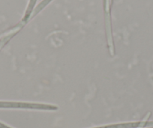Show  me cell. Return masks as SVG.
Returning <instances> with one entry per match:
<instances>
[{
	"label": "cell",
	"instance_id": "cell-1",
	"mask_svg": "<svg viewBox=\"0 0 153 128\" xmlns=\"http://www.w3.org/2000/svg\"><path fill=\"white\" fill-rule=\"evenodd\" d=\"M153 122H146V121H140V122H131V123H122L117 124H110L106 125V126L98 127L95 128H137L142 127L149 126L152 125Z\"/></svg>",
	"mask_w": 153,
	"mask_h": 128
},
{
	"label": "cell",
	"instance_id": "cell-4",
	"mask_svg": "<svg viewBox=\"0 0 153 128\" xmlns=\"http://www.w3.org/2000/svg\"><path fill=\"white\" fill-rule=\"evenodd\" d=\"M0 128H11V127H10L7 126V125L4 124H2V123H1V122H0Z\"/></svg>",
	"mask_w": 153,
	"mask_h": 128
},
{
	"label": "cell",
	"instance_id": "cell-5",
	"mask_svg": "<svg viewBox=\"0 0 153 128\" xmlns=\"http://www.w3.org/2000/svg\"><path fill=\"white\" fill-rule=\"evenodd\" d=\"M152 128H153V127H152Z\"/></svg>",
	"mask_w": 153,
	"mask_h": 128
},
{
	"label": "cell",
	"instance_id": "cell-3",
	"mask_svg": "<svg viewBox=\"0 0 153 128\" xmlns=\"http://www.w3.org/2000/svg\"><path fill=\"white\" fill-rule=\"evenodd\" d=\"M51 1V0H44L43 2H42V3L39 4V5L37 7L36 9H35V12H34V14H32V16H34V15H35L36 14H38V13L40 11V10L43 9V8H45V6H46V5H48V4Z\"/></svg>",
	"mask_w": 153,
	"mask_h": 128
},
{
	"label": "cell",
	"instance_id": "cell-2",
	"mask_svg": "<svg viewBox=\"0 0 153 128\" xmlns=\"http://www.w3.org/2000/svg\"><path fill=\"white\" fill-rule=\"evenodd\" d=\"M36 1L37 0H30V3H29V7H28L27 10H26V15H25L24 18H23V21H27V20H29V17H30V14L32 13V9H33L34 5H35Z\"/></svg>",
	"mask_w": 153,
	"mask_h": 128
}]
</instances>
